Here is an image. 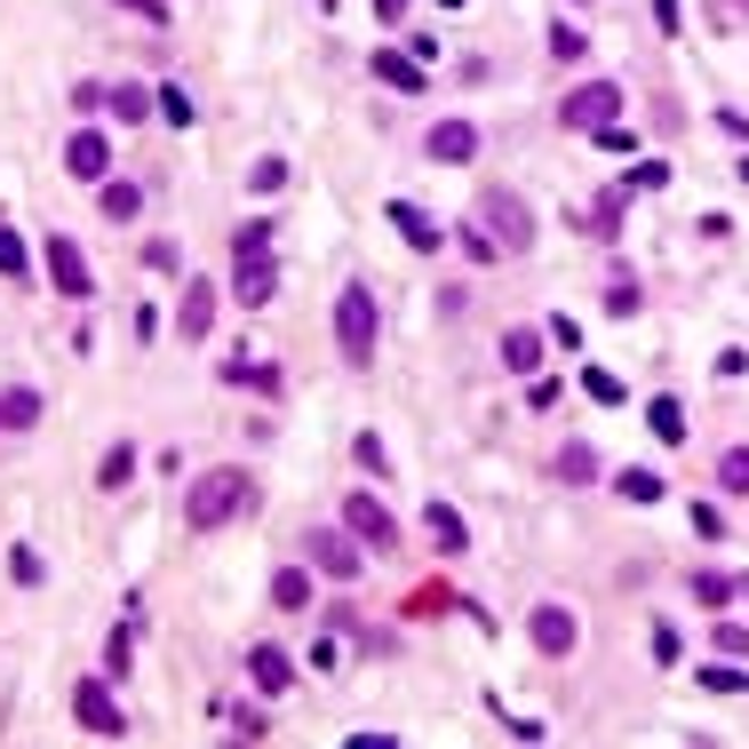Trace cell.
Here are the masks:
<instances>
[{"label":"cell","instance_id":"cell-39","mask_svg":"<svg viewBox=\"0 0 749 749\" xmlns=\"http://www.w3.org/2000/svg\"><path fill=\"white\" fill-rule=\"evenodd\" d=\"M551 56L574 64V56H583V32H574V24H551Z\"/></svg>","mask_w":749,"mask_h":749},{"label":"cell","instance_id":"cell-25","mask_svg":"<svg viewBox=\"0 0 749 749\" xmlns=\"http://www.w3.org/2000/svg\"><path fill=\"white\" fill-rule=\"evenodd\" d=\"M702 606H734L741 598V574H694V583H686Z\"/></svg>","mask_w":749,"mask_h":749},{"label":"cell","instance_id":"cell-12","mask_svg":"<svg viewBox=\"0 0 749 749\" xmlns=\"http://www.w3.org/2000/svg\"><path fill=\"white\" fill-rule=\"evenodd\" d=\"M271 287H280V263H271V248H248V256H240V280H231V295H240V303H271Z\"/></svg>","mask_w":749,"mask_h":749},{"label":"cell","instance_id":"cell-42","mask_svg":"<svg viewBox=\"0 0 749 749\" xmlns=\"http://www.w3.org/2000/svg\"><path fill=\"white\" fill-rule=\"evenodd\" d=\"M248 248H271V216H256V224H240V256Z\"/></svg>","mask_w":749,"mask_h":749},{"label":"cell","instance_id":"cell-11","mask_svg":"<svg viewBox=\"0 0 749 749\" xmlns=\"http://www.w3.org/2000/svg\"><path fill=\"white\" fill-rule=\"evenodd\" d=\"M423 152H431L438 167H470V160H479V128H470V120H438Z\"/></svg>","mask_w":749,"mask_h":749},{"label":"cell","instance_id":"cell-47","mask_svg":"<svg viewBox=\"0 0 749 749\" xmlns=\"http://www.w3.org/2000/svg\"><path fill=\"white\" fill-rule=\"evenodd\" d=\"M374 17H383V24H399V17H406V0H374Z\"/></svg>","mask_w":749,"mask_h":749},{"label":"cell","instance_id":"cell-15","mask_svg":"<svg viewBox=\"0 0 749 749\" xmlns=\"http://www.w3.org/2000/svg\"><path fill=\"white\" fill-rule=\"evenodd\" d=\"M423 534H431L447 558H463V551H470V534H463V510H455V502H423Z\"/></svg>","mask_w":749,"mask_h":749},{"label":"cell","instance_id":"cell-9","mask_svg":"<svg viewBox=\"0 0 749 749\" xmlns=\"http://www.w3.org/2000/svg\"><path fill=\"white\" fill-rule=\"evenodd\" d=\"M344 527H351V534L367 542V551H391V542H399V519H391V510H383V502H374L367 487H359V495L344 502Z\"/></svg>","mask_w":749,"mask_h":749},{"label":"cell","instance_id":"cell-24","mask_svg":"<svg viewBox=\"0 0 749 749\" xmlns=\"http://www.w3.org/2000/svg\"><path fill=\"white\" fill-rule=\"evenodd\" d=\"M128 479H135V447H128V438H112L105 463H96V487H128Z\"/></svg>","mask_w":749,"mask_h":749},{"label":"cell","instance_id":"cell-32","mask_svg":"<svg viewBox=\"0 0 749 749\" xmlns=\"http://www.w3.org/2000/svg\"><path fill=\"white\" fill-rule=\"evenodd\" d=\"M9 574H17V583H24V590H41V583H48V566H41V551H32V542H24V551H17V558H9Z\"/></svg>","mask_w":749,"mask_h":749},{"label":"cell","instance_id":"cell-2","mask_svg":"<svg viewBox=\"0 0 749 749\" xmlns=\"http://www.w3.org/2000/svg\"><path fill=\"white\" fill-rule=\"evenodd\" d=\"M335 351H344V367L374 359V295H367V280H351L335 295Z\"/></svg>","mask_w":749,"mask_h":749},{"label":"cell","instance_id":"cell-31","mask_svg":"<svg viewBox=\"0 0 749 749\" xmlns=\"http://www.w3.org/2000/svg\"><path fill=\"white\" fill-rule=\"evenodd\" d=\"M606 312H615V319L638 312V280H630V271H615V280H606Z\"/></svg>","mask_w":749,"mask_h":749},{"label":"cell","instance_id":"cell-4","mask_svg":"<svg viewBox=\"0 0 749 749\" xmlns=\"http://www.w3.org/2000/svg\"><path fill=\"white\" fill-rule=\"evenodd\" d=\"M606 120H622V80H590V88H574L566 105H558V128H583V135H598Z\"/></svg>","mask_w":749,"mask_h":749},{"label":"cell","instance_id":"cell-38","mask_svg":"<svg viewBox=\"0 0 749 749\" xmlns=\"http://www.w3.org/2000/svg\"><path fill=\"white\" fill-rule=\"evenodd\" d=\"M709 694H749V670H702Z\"/></svg>","mask_w":749,"mask_h":749},{"label":"cell","instance_id":"cell-36","mask_svg":"<svg viewBox=\"0 0 749 749\" xmlns=\"http://www.w3.org/2000/svg\"><path fill=\"white\" fill-rule=\"evenodd\" d=\"M160 120H176V128H192V96H184L176 80H167V88H160Z\"/></svg>","mask_w":749,"mask_h":749},{"label":"cell","instance_id":"cell-21","mask_svg":"<svg viewBox=\"0 0 749 749\" xmlns=\"http://www.w3.org/2000/svg\"><path fill=\"white\" fill-rule=\"evenodd\" d=\"M645 423H654L662 447H686V406H677V399H654V406H645Z\"/></svg>","mask_w":749,"mask_h":749},{"label":"cell","instance_id":"cell-34","mask_svg":"<svg viewBox=\"0 0 749 749\" xmlns=\"http://www.w3.org/2000/svg\"><path fill=\"white\" fill-rule=\"evenodd\" d=\"M622 495H630V502H662V479H654V470H630V463H622Z\"/></svg>","mask_w":749,"mask_h":749},{"label":"cell","instance_id":"cell-46","mask_svg":"<svg viewBox=\"0 0 749 749\" xmlns=\"http://www.w3.org/2000/svg\"><path fill=\"white\" fill-rule=\"evenodd\" d=\"M654 24L662 32H686V24H677V0H654Z\"/></svg>","mask_w":749,"mask_h":749},{"label":"cell","instance_id":"cell-17","mask_svg":"<svg viewBox=\"0 0 749 749\" xmlns=\"http://www.w3.org/2000/svg\"><path fill=\"white\" fill-rule=\"evenodd\" d=\"M248 677H256L263 694H287V686H295V662L280 654V645H256V654H248Z\"/></svg>","mask_w":749,"mask_h":749},{"label":"cell","instance_id":"cell-45","mask_svg":"<svg viewBox=\"0 0 749 749\" xmlns=\"http://www.w3.org/2000/svg\"><path fill=\"white\" fill-rule=\"evenodd\" d=\"M718 645H726V654H749V630L741 622H718Z\"/></svg>","mask_w":749,"mask_h":749},{"label":"cell","instance_id":"cell-48","mask_svg":"<svg viewBox=\"0 0 749 749\" xmlns=\"http://www.w3.org/2000/svg\"><path fill=\"white\" fill-rule=\"evenodd\" d=\"M726 9H734V17H749V0H726Z\"/></svg>","mask_w":749,"mask_h":749},{"label":"cell","instance_id":"cell-10","mask_svg":"<svg viewBox=\"0 0 749 749\" xmlns=\"http://www.w3.org/2000/svg\"><path fill=\"white\" fill-rule=\"evenodd\" d=\"M64 167H73L80 184H105V176H112V135H105V128H80L73 144H64Z\"/></svg>","mask_w":749,"mask_h":749},{"label":"cell","instance_id":"cell-40","mask_svg":"<svg viewBox=\"0 0 749 749\" xmlns=\"http://www.w3.org/2000/svg\"><path fill=\"white\" fill-rule=\"evenodd\" d=\"M105 670H112V677H128V670H135V662H128V630H112V638H105Z\"/></svg>","mask_w":749,"mask_h":749},{"label":"cell","instance_id":"cell-18","mask_svg":"<svg viewBox=\"0 0 749 749\" xmlns=\"http://www.w3.org/2000/svg\"><path fill=\"white\" fill-rule=\"evenodd\" d=\"M271 606H280V615H303V606H312V574L280 566V574H271Z\"/></svg>","mask_w":749,"mask_h":749},{"label":"cell","instance_id":"cell-44","mask_svg":"<svg viewBox=\"0 0 749 749\" xmlns=\"http://www.w3.org/2000/svg\"><path fill=\"white\" fill-rule=\"evenodd\" d=\"M112 9H135L144 24H167V0H112Z\"/></svg>","mask_w":749,"mask_h":749},{"label":"cell","instance_id":"cell-16","mask_svg":"<svg viewBox=\"0 0 749 749\" xmlns=\"http://www.w3.org/2000/svg\"><path fill=\"white\" fill-rule=\"evenodd\" d=\"M383 216L399 224V240H406V248H415V256H438V224H431V216L415 208V199H391V208H383Z\"/></svg>","mask_w":749,"mask_h":749},{"label":"cell","instance_id":"cell-6","mask_svg":"<svg viewBox=\"0 0 749 749\" xmlns=\"http://www.w3.org/2000/svg\"><path fill=\"white\" fill-rule=\"evenodd\" d=\"M73 718H80V734H96V741H120V734H128V709L112 702L105 677H88V686L73 694Z\"/></svg>","mask_w":749,"mask_h":749},{"label":"cell","instance_id":"cell-23","mask_svg":"<svg viewBox=\"0 0 749 749\" xmlns=\"http://www.w3.org/2000/svg\"><path fill=\"white\" fill-rule=\"evenodd\" d=\"M622 208H630V184H615V192H598V208H590L583 224H590L598 240H606V231H622Z\"/></svg>","mask_w":749,"mask_h":749},{"label":"cell","instance_id":"cell-14","mask_svg":"<svg viewBox=\"0 0 749 749\" xmlns=\"http://www.w3.org/2000/svg\"><path fill=\"white\" fill-rule=\"evenodd\" d=\"M367 73L383 80V88H399V96H423V64H415V56H399V48H374V56H367Z\"/></svg>","mask_w":749,"mask_h":749},{"label":"cell","instance_id":"cell-28","mask_svg":"<svg viewBox=\"0 0 749 749\" xmlns=\"http://www.w3.org/2000/svg\"><path fill=\"white\" fill-rule=\"evenodd\" d=\"M0 280H32V256H24V240L9 224H0Z\"/></svg>","mask_w":749,"mask_h":749},{"label":"cell","instance_id":"cell-26","mask_svg":"<svg viewBox=\"0 0 749 749\" xmlns=\"http://www.w3.org/2000/svg\"><path fill=\"white\" fill-rule=\"evenodd\" d=\"M135 208H144V192H135L128 176H105V216H112V224H128Z\"/></svg>","mask_w":749,"mask_h":749},{"label":"cell","instance_id":"cell-49","mask_svg":"<svg viewBox=\"0 0 749 749\" xmlns=\"http://www.w3.org/2000/svg\"><path fill=\"white\" fill-rule=\"evenodd\" d=\"M741 176H749V160H741Z\"/></svg>","mask_w":749,"mask_h":749},{"label":"cell","instance_id":"cell-27","mask_svg":"<svg viewBox=\"0 0 749 749\" xmlns=\"http://www.w3.org/2000/svg\"><path fill=\"white\" fill-rule=\"evenodd\" d=\"M224 383H248V391H280V367H256V359H224Z\"/></svg>","mask_w":749,"mask_h":749},{"label":"cell","instance_id":"cell-50","mask_svg":"<svg viewBox=\"0 0 749 749\" xmlns=\"http://www.w3.org/2000/svg\"><path fill=\"white\" fill-rule=\"evenodd\" d=\"M0 431H9V423H0Z\"/></svg>","mask_w":749,"mask_h":749},{"label":"cell","instance_id":"cell-1","mask_svg":"<svg viewBox=\"0 0 749 749\" xmlns=\"http://www.w3.org/2000/svg\"><path fill=\"white\" fill-rule=\"evenodd\" d=\"M248 510H256V479H248V470H199L192 495H184V527L192 534H216L231 519H248Z\"/></svg>","mask_w":749,"mask_h":749},{"label":"cell","instance_id":"cell-43","mask_svg":"<svg viewBox=\"0 0 749 749\" xmlns=\"http://www.w3.org/2000/svg\"><path fill=\"white\" fill-rule=\"evenodd\" d=\"M144 263H152V271H176L184 256H176V240H152V248H144Z\"/></svg>","mask_w":749,"mask_h":749},{"label":"cell","instance_id":"cell-41","mask_svg":"<svg viewBox=\"0 0 749 749\" xmlns=\"http://www.w3.org/2000/svg\"><path fill=\"white\" fill-rule=\"evenodd\" d=\"M73 105H80V112H105V105H112V88H105V80H80V88H73Z\"/></svg>","mask_w":749,"mask_h":749},{"label":"cell","instance_id":"cell-20","mask_svg":"<svg viewBox=\"0 0 749 749\" xmlns=\"http://www.w3.org/2000/svg\"><path fill=\"white\" fill-rule=\"evenodd\" d=\"M551 470H558V479H566V487H590V479H598V455L583 447V438H566V447H558V463H551Z\"/></svg>","mask_w":749,"mask_h":749},{"label":"cell","instance_id":"cell-7","mask_svg":"<svg viewBox=\"0 0 749 749\" xmlns=\"http://www.w3.org/2000/svg\"><path fill=\"white\" fill-rule=\"evenodd\" d=\"M41 263H48V287H56V295H73V303H88V295H96V280H88V256H80L73 240H64V231H48Z\"/></svg>","mask_w":749,"mask_h":749},{"label":"cell","instance_id":"cell-5","mask_svg":"<svg viewBox=\"0 0 749 749\" xmlns=\"http://www.w3.org/2000/svg\"><path fill=\"white\" fill-rule=\"evenodd\" d=\"M303 551H312V566L335 574V583H351V574L367 566V551H359V534H351V527H319V534H303Z\"/></svg>","mask_w":749,"mask_h":749},{"label":"cell","instance_id":"cell-13","mask_svg":"<svg viewBox=\"0 0 749 749\" xmlns=\"http://www.w3.org/2000/svg\"><path fill=\"white\" fill-rule=\"evenodd\" d=\"M527 630H534V645H542L551 662H558V654H574V638H583V630H574V615H566V606H534V622H527Z\"/></svg>","mask_w":749,"mask_h":749},{"label":"cell","instance_id":"cell-30","mask_svg":"<svg viewBox=\"0 0 749 749\" xmlns=\"http://www.w3.org/2000/svg\"><path fill=\"white\" fill-rule=\"evenodd\" d=\"M144 112H160V96H144V88H112V120H144Z\"/></svg>","mask_w":749,"mask_h":749},{"label":"cell","instance_id":"cell-35","mask_svg":"<svg viewBox=\"0 0 749 749\" xmlns=\"http://www.w3.org/2000/svg\"><path fill=\"white\" fill-rule=\"evenodd\" d=\"M248 184H256V192H280V184H287V160H280V152L256 160V167H248Z\"/></svg>","mask_w":749,"mask_h":749},{"label":"cell","instance_id":"cell-33","mask_svg":"<svg viewBox=\"0 0 749 749\" xmlns=\"http://www.w3.org/2000/svg\"><path fill=\"white\" fill-rule=\"evenodd\" d=\"M583 391H590L598 406H622V374H606V367H590V374H583Z\"/></svg>","mask_w":749,"mask_h":749},{"label":"cell","instance_id":"cell-8","mask_svg":"<svg viewBox=\"0 0 749 749\" xmlns=\"http://www.w3.org/2000/svg\"><path fill=\"white\" fill-rule=\"evenodd\" d=\"M216 280H184V303H176V344H208V327H216Z\"/></svg>","mask_w":749,"mask_h":749},{"label":"cell","instance_id":"cell-37","mask_svg":"<svg viewBox=\"0 0 749 749\" xmlns=\"http://www.w3.org/2000/svg\"><path fill=\"white\" fill-rule=\"evenodd\" d=\"M662 176H670V167H662V160H638V167H630V176H622V184H630V192H662Z\"/></svg>","mask_w":749,"mask_h":749},{"label":"cell","instance_id":"cell-3","mask_svg":"<svg viewBox=\"0 0 749 749\" xmlns=\"http://www.w3.org/2000/svg\"><path fill=\"white\" fill-rule=\"evenodd\" d=\"M479 216H487V231H495V240H502V256H527L534 248V216H527V199L519 192H479Z\"/></svg>","mask_w":749,"mask_h":749},{"label":"cell","instance_id":"cell-22","mask_svg":"<svg viewBox=\"0 0 749 749\" xmlns=\"http://www.w3.org/2000/svg\"><path fill=\"white\" fill-rule=\"evenodd\" d=\"M0 423H9V431H32V423H41V391H0Z\"/></svg>","mask_w":749,"mask_h":749},{"label":"cell","instance_id":"cell-29","mask_svg":"<svg viewBox=\"0 0 749 749\" xmlns=\"http://www.w3.org/2000/svg\"><path fill=\"white\" fill-rule=\"evenodd\" d=\"M718 487L726 495H749V447H726L718 455Z\"/></svg>","mask_w":749,"mask_h":749},{"label":"cell","instance_id":"cell-19","mask_svg":"<svg viewBox=\"0 0 749 749\" xmlns=\"http://www.w3.org/2000/svg\"><path fill=\"white\" fill-rule=\"evenodd\" d=\"M502 367H510V374H534V367H542V335H534V327H510V335H502Z\"/></svg>","mask_w":749,"mask_h":749}]
</instances>
